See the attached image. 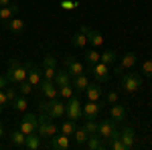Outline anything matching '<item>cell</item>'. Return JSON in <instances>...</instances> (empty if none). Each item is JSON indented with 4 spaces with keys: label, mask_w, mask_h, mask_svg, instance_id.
I'll return each instance as SVG.
<instances>
[{
    "label": "cell",
    "mask_w": 152,
    "mask_h": 150,
    "mask_svg": "<svg viewBox=\"0 0 152 150\" xmlns=\"http://www.w3.org/2000/svg\"><path fill=\"white\" fill-rule=\"evenodd\" d=\"M6 85H10V83H8V79H6V75H0V89H4Z\"/></svg>",
    "instance_id": "7bdbcfd3"
},
{
    "label": "cell",
    "mask_w": 152,
    "mask_h": 150,
    "mask_svg": "<svg viewBox=\"0 0 152 150\" xmlns=\"http://www.w3.org/2000/svg\"><path fill=\"white\" fill-rule=\"evenodd\" d=\"M107 142H110L107 146H110L112 150H128V148H126V144H124V142L120 140V136H118V138H112V140H107Z\"/></svg>",
    "instance_id": "e575fe53"
},
{
    "label": "cell",
    "mask_w": 152,
    "mask_h": 150,
    "mask_svg": "<svg viewBox=\"0 0 152 150\" xmlns=\"http://www.w3.org/2000/svg\"><path fill=\"white\" fill-rule=\"evenodd\" d=\"M18 10H20V8H18L16 4H12V2L8 4V6H0V23L6 24L12 16H16V14H18Z\"/></svg>",
    "instance_id": "9a60e30c"
},
{
    "label": "cell",
    "mask_w": 152,
    "mask_h": 150,
    "mask_svg": "<svg viewBox=\"0 0 152 150\" xmlns=\"http://www.w3.org/2000/svg\"><path fill=\"white\" fill-rule=\"evenodd\" d=\"M79 31H81V33H85V35H89V31H91V26H85V24H83V26L79 29Z\"/></svg>",
    "instance_id": "f6af8a7d"
},
{
    "label": "cell",
    "mask_w": 152,
    "mask_h": 150,
    "mask_svg": "<svg viewBox=\"0 0 152 150\" xmlns=\"http://www.w3.org/2000/svg\"><path fill=\"white\" fill-rule=\"evenodd\" d=\"M26 79L33 83V87H39V83L43 81V69H41V67H37V65H33V63H28Z\"/></svg>",
    "instance_id": "5bb4252c"
},
{
    "label": "cell",
    "mask_w": 152,
    "mask_h": 150,
    "mask_svg": "<svg viewBox=\"0 0 152 150\" xmlns=\"http://www.w3.org/2000/svg\"><path fill=\"white\" fill-rule=\"evenodd\" d=\"M43 67H57V59H55V55H45V59H43Z\"/></svg>",
    "instance_id": "f35d334b"
},
{
    "label": "cell",
    "mask_w": 152,
    "mask_h": 150,
    "mask_svg": "<svg viewBox=\"0 0 152 150\" xmlns=\"http://www.w3.org/2000/svg\"><path fill=\"white\" fill-rule=\"evenodd\" d=\"M120 85L126 93H136L142 87V75L140 73H134V71H128V73H122L120 75Z\"/></svg>",
    "instance_id": "3957f363"
},
{
    "label": "cell",
    "mask_w": 152,
    "mask_h": 150,
    "mask_svg": "<svg viewBox=\"0 0 152 150\" xmlns=\"http://www.w3.org/2000/svg\"><path fill=\"white\" fill-rule=\"evenodd\" d=\"M110 116H112V120L116 122V124H122V122H126L128 120V112H126V108L122 104H112V110H110Z\"/></svg>",
    "instance_id": "4fadbf2b"
},
{
    "label": "cell",
    "mask_w": 152,
    "mask_h": 150,
    "mask_svg": "<svg viewBox=\"0 0 152 150\" xmlns=\"http://www.w3.org/2000/svg\"><path fill=\"white\" fill-rule=\"evenodd\" d=\"M136 61H138V55L136 53H126V55H122V61H120V67L124 71H128V69H132L134 65H136Z\"/></svg>",
    "instance_id": "ffe728a7"
},
{
    "label": "cell",
    "mask_w": 152,
    "mask_h": 150,
    "mask_svg": "<svg viewBox=\"0 0 152 150\" xmlns=\"http://www.w3.org/2000/svg\"><path fill=\"white\" fill-rule=\"evenodd\" d=\"M10 2H12V0H0V6H8Z\"/></svg>",
    "instance_id": "bcb514c9"
},
{
    "label": "cell",
    "mask_w": 152,
    "mask_h": 150,
    "mask_svg": "<svg viewBox=\"0 0 152 150\" xmlns=\"http://www.w3.org/2000/svg\"><path fill=\"white\" fill-rule=\"evenodd\" d=\"M99 112H102L99 102H89L87 100V104H83V120H95Z\"/></svg>",
    "instance_id": "7c38bea8"
},
{
    "label": "cell",
    "mask_w": 152,
    "mask_h": 150,
    "mask_svg": "<svg viewBox=\"0 0 152 150\" xmlns=\"http://www.w3.org/2000/svg\"><path fill=\"white\" fill-rule=\"evenodd\" d=\"M87 43H89V41H87V35H85V33H81V31H77L75 35L71 37V45L77 47V49H83Z\"/></svg>",
    "instance_id": "d4e9b609"
},
{
    "label": "cell",
    "mask_w": 152,
    "mask_h": 150,
    "mask_svg": "<svg viewBox=\"0 0 152 150\" xmlns=\"http://www.w3.org/2000/svg\"><path fill=\"white\" fill-rule=\"evenodd\" d=\"M55 73H57V67H43V79H55Z\"/></svg>",
    "instance_id": "74e56055"
},
{
    "label": "cell",
    "mask_w": 152,
    "mask_h": 150,
    "mask_svg": "<svg viewBox=\"0 0 152 150\" xmlns=\"http://www.w3.org/2000/svg\"><path fill=\"white\" fill-rule=\"evenodd\" d=\"M71 85H73V89L75 91H85L87 89V85H89V79H87V75L81 73V75H75V77H71Z\"/></svg>",
    "instance_id": "e0dca14e"
},
{
    "label": "cell",
    "mask_w": 152,
    "mask_h": 150,
    "mask_svg": "<svg viewBox=\"0 0 152 150\" xmlns=\"http://www.w3.org/2000/svg\"><path fill=\"white\" fill-rule=\"evenodd\" d=\"M97 136L102 140L118 138V136H120V130H118L116 122H114V120H102V122L97 124Z\"/></svg>",
    "instance_id": "8992f818"
},
{
    "label": "cell",
    "mask_w": 152,
    "mask_h": 150,
    "mask_svg": "<svg viewBox=\"0 0 152 150\" xmlns=\"http://www.w3.org/2000/svg\"><path fill=\"white\" fill-rule=\"evenodd\" d=\"M41 146H43V138H41L37 132L35 134H28L26 140H24V148L26 150H39Z\"/></svg>",
    "instance_id": "d6986e66"
},
{
    "label": "cell",
    "mask_w": 152,
    "mask_h": 150,
    "mask_svg": "<svg viewBox=\"0 0 152 150\" xmlns=\"http://www.w3.org/2000/svg\"><path fill=\"white\" fill-rule=\"evenodd\" d=\"M69 146H71L69 136H65V134H55L47 140V148L51 150H67Z\"/></svg>",
    "instance_id": "9c48e42d"
},
{
    "label": "cell",
    "mask_w": 152,
    "mask_h": 150,
    "mask_svg": "<svg viewBox=\"0 0 152 150\" xmlns=\"http://www.w3.org/2000/svg\"><path fill=\"white\" fill-rule=\"evenodd\" d=\"M114 73H116V75H122V73H124V69H122L120 65H116V67H114Z\"/></svg>",
    "instance_id": "ee69618b"
},
{
    "label": "cell",
    "mask_w": 152,
    "mask_h": 150,
    "mask_svg": "<svg viewBox=\"0 0 152 150\" xmlns=\"http://www.w3.org/2000/svg\"><path fill=\"white\" fill-rule=\"evenodd\" d=\"M87 41H89V43H91L95 49L104 45V37H102V33H99V31H94V29L89 31V35H87Z\"/></svg>",
    "instance_id": "83f0119b"
},
{
    "label": "cell",
    "mask_w": 152,
    "mask_h": 150,
    "mask_svg": "<svg viewBox=\"0 0 152 150\" xmlns=\"http://www.w3.org/2000/svg\"><path fill=\"white\" fill-rule=\"evenodd\" d=\"M118 97H120V95H118V91H110V93H107V104H116Z\"/></svg>",
    "instance_id": "b9f144b4"
},
{
    "label": "cell",
    "mask_w": 152,
    "mask_h": 150,
    "mask_svg": "<svg viewBox=\"0 0 152 150\" xmlns=\"http://www.w3.org/2000/svg\"><path fill=\"white\" fill-rule=\"evenodd\" d=\"M73 93H75V89H73V85H71V83H69V85H63V87H59V95H61V100H65V102L69 100Z\"/></svg>",
    "instance_id": "d6a6232c"
},
{
    "label": "cell",
    "mask_w": 152,
    "mask_h": 150,
    "mask_svg": "<svg viewBox=\"0 0 152 150\" xmlns=\"http://www.w3.org/2000/svg\"><path fill=\"white\" fill-rule=\"evenodd\" d=\"M37 126H39V116L31 114V112H23V120L18 124V130H23L24 134H35L37 132Z\"/></svg>",
    "instance_id": "52a82bcc"
},
{
    "label": "cell",
    "mask_w": 152,
    "mask_h": 150,
    "mask_svg": "<svg viewBox=\"0 0 152 150\" xmlns=\"http://www.w3.org/2000/svg\"><path fill=\"white\" fill-rule=\"evenodd\" d=\"M140 71H142V75H146V77H152V57L150 59H146L144 63L140 65Z\"/></svg>",
    "instance_id": "d590c367"
},
{
    "label": "cell",
    "mask_w": 152,
    "mask_h": 150,
    "mask_svg": "<svg viewBox=\"0 0 152 150\" xmlns=\"http://www.w3.org/2000/svg\"><path fill=\"white\" fill-rule=\"evenodd\" d=\"M6 26L10 29V33H14V35H20L24 31V20H20L18 16H12L10 20L6 23Z\"/></svg>",
    "instance_id": "44dd1931"
},
{
    "label": "cell",
    "mask_w": 152,
    "mask_h": 150,
    "mask_svg": "<svg viewBox=\"0 0 152 150\" xmlns=\"http://www.w3.org/2000/svg\"><path fill=\"white\" fill-rule=\"evenodd\" d=\"M26 73H28V63H20L18 59H10L8 63V69H6V79L10 85H18L20 81L26 79Z\"/></svg>",
    "instance_id": "6da1fadb"
},
{
    "label": "cell",
    "mask_w": 152,
    "mask_h": 150,
    "mask_svg": "<svg viewBox=\"0 0 152 150\" xmlns=\"http://www.w3.org/2000/svg\"><path fill=\"white\" fill-rule=\"evenodd\" d=\"M39 110L45 112L53 120H61V118H65V100H59V97L43 100V102H39Z\"/></svg>",
    "instance_id": "7a4b0ae2"
},
{
    "label": "cell",
    "mask_w": 152,
    "mask_h": 150,
    "mask_svg": "<svg viewBox=\"0 0 152 150\" xmlns=\"http://www.w3.org/2000/svg\"><path fill=\"white\" fill-rule=\"evenodd\" d=\"M99 61V53H97V49H89L87 53H85V63H87V67L89 65H95Z\"/></svg>",
    "instance_id": "1f68e13d"
},
{
    "label": "cell",
    "mask_w": 152,
    "mask_h": 150,
    "mask_svg": "<svg viewBox=\"0 0 152 150\" xmlns=\"http://www.w3.org/2000/svg\"><path fill=\"white\" fill-rule=\"evenodd\" d=\"M14 87H16V85H14ZM14 87H10V85L4 87V95H6V102H8V104H12L14 97H16V89H14Z\"/></svg>",
    "instance_id": "8d00e7d4"
},
{
    "label": "cell",
    "mask_w": 152,
    "mask_h": 150,
    "mask_svg": "<svg viewBox=\"0 0 152 150\" xmlns=\"http://www.w3.org/2000/svg\"><path fill=\"white\" fill-rule=\"evenodd\" d=\"M120 140L126 144V148H132V146H134V140H136V132H134V128L126 126L124 130H120Z\"/></svg>",
    "instance_id": "2e32d148"
},
{
    "label": "cell",
    "mask_w": 152,
    "mask_h": 150,
    "mask_svg": "<svg viewBox=\"0 0 152 150\" xmlns=\"http://www.w3.org/2000/svg\"><path fill=\"white\" fill-rule=\"evenodd\" d=\"M65 118H69V120H73V122H77V120H81V118H83L81 100H79L75 93L65 102Z\"/></svg>",
    "instance_id": "5b68a950"
},
{
    "label": "cell",
    "mask_w": 152,
    "mask_h": 150,
    "mask_svg": "<svg viewBox=\"0 0 152 150\" xmlns=\"http://www.w3.org/2000/svg\"><path fill=\"white\" fill-rule=\"evenodd\" d=\"M16 87H18V93H23V95H28V93L33 91V83H31V81H28V79L20 81V83H18Z\"/></svg>",
    "instance_id": "836d02e7"
},
{
    "label": "cell",
    "mask_w": 152,
    "mask_h": 150,
    "mask_svg": "<svg viewBox=\"0 0 152 150\" xmlns=\"http://www.w3.org/2000/svg\"><path fill=\"white\" fill-rule=\"evenodd\" d=\"M12 108L16 110V112H26V95H23V93H18L16 97H14V102H12Z\"/></svg>",
    "instance_id": "f546056e"
},
{
    "label": "cell",
    "mask_w": 152,
    "mask_h": 150,
    "mask_svg": "<svg viewBox=\"0 0 152 150\" xmlns=\"http://www.w3.org/2000/svg\"><path fill=\"white\" fill-rule=\"evenodd\" d=\"M65 69L69 71L71 77H75V75H81V73H85V67L81 65V61L75 57V55H67V57H65Z\"/></svg>",
    "instance_id": "30bf717a"
},
{
    "label": "cell",
    "mask_w": 152,
    "mask_h": 150,
    "mask_svg": "<svg viewBox=\"0 0 152 150\" xmlns=\"http://www.w3.org/2000/svg\"><path fill=\"white\" fill-rule=\"evenodd\" d=\"M55 85H57V87H63V85H69L71 83V75H69V71L65 69V71H57V73H55Z\"/></svg>",
    "instance_id": "7402d4cb"
},
{
    "label": "cell",
    "mask_w": 152,
    "mask_h": 150,
    "mask_svg": "<svg viewBox=\"0 0 152 150\" xmlns=\"http://www.w3.org/2000/svg\"><path fill=\"white\" fill-rule=\"evenodd\" d=\"M73 138H75V144H77V146H83V144L87 142V138H89V134H87L83 128H75V132H73Z\"/></svg>",
    "instance_id": "f1b7e54d"
},
{
    "label": "cell",
    "mask_w": 152,
    "mask_h": 150,
    "mask_svg": "<svg viewBox=\"0 0 152 150\" xmlns=\"http://www.w3.org/2000/svg\"><path fill=\"white\" fill-rule=\"evenodd\" d=\"M59 132L57 124L53 122V118H49L45 112H41V116H39V126H37V134L41 136V138H51V136H55Z\"/></svg>",
    "instance_id": "277c9868"
},
{
    "label": "cell",
    "mask_w": 152,
    "mask_h": 150,
    "mask_svg": "<svg viewBox=\"0 0 152 150\" xmlns=\"http://www.w3.org/2000/svg\"><path fill=\"white\" fill-rule=\"evenodd\" d=\"M75 128H77V126H75V122L67 118V120H63V122H61V128H59V130H61V134H65V136H73Z\"/></svg>",
    "instance_id": "484cf974"
},
{
    "label": "cell",
    "mask_w": 152,
    "mask_h": 150,
    "mask_svg": "<svg viewBox=\"0 0 152 150\" xmlns=\"http://www.w3.org/2000/svg\"><path fill=\"white\" fill-rule=\"evenodd\" d=\"M61 6H63L65 10H71V8L79 6V2H77V0H63V2H61Z\"/></svg>",
    "instance_id": "ab89813d"
},
{
    "label": "cell",
    "mask_w": 152,
    "mask_h": 150,
    "mask_svg": "<svg viewBox=\"0 0 152 150\" xmlns=\"http://www.w3.org/2000/svg\"><path fill=\"white\" fill-rule=\"evenodd\" d=\"M81 128L89 134V136H94V134H97V122L95 120H83Z\"/></svg>",
    "instance_id": "4dcf8cb0"
},
{
    "label": "cell",
    "mask_w": 152,
    "mask_h": 150,
    "mask_svg": "<svg viewBox=\"0 0 152 150\" xmlns=\"http://www.w3.org/2000/svg\"><path fill=\"white\" fill-rule=\"evenodd\" d=\"M39 89H41V93H43L47 100L59 97V87L55 85V81H51V79H43L39 83Z\"/></svg>",
    "instance_id": "8fae6325"
},
{
    "label": "cell",
    "mask_w": 152,
    "mask_h": 150,
    "mask_svg": "<svg viewBox=\"0 0 152 150\" xmlns=\"http://www.w3.org/2000/svg\"><path fill=\"white\" fill-rule=\"evenodd\" d=\"M83 146H85L87 150H102L105 144L102 142V138H99L97 134H94V136H89V138H87V142H85Z\"/></svg>",
    "instance_id": "603a6c76"
},
{
    "label": "cell",
    "mask_w": 152,
    "mask_h": 150,
    "mask_svg": "<svg viewBox=\"0 0 152 150\" xmlns=\"http://www.w3.org/2000/svg\"><path fill=\"white\" fill-rule=\"evenodd\" d=\"M116 59H118V53L116 51H104V53H99V61L102 63H105V65H114L116 63Z\"/></svg>",
    "instance_id": "4316f807"
},
{
    "label": "cell",
    "mask_w": 152,
    "mask_h": 150,
    "mask_svg": "<svg viewBox=\"0 0 152 150\" xmlns=\"http://www.w3.org/2000/svg\"><path fill=\"white\" fill-rule=\"evenodd\" d=\"M2 136H4V126L0 124V138H2Z\"/></svg>",
    "instance_id": "7dc6e473"
},
{
    "label": "cell",
    "mask_w": 152,
    "mask_h": 150,
    "mask_svg": "<svg viewBox=\"0 0 152 150\" xmlns=\"http://www.w3.org/2000/svg\"><path fill=\"white\" fill-rule=\"evenodd\" d=\"M6 104H8V102H6V95H4V89H0V114L4 112V108H6Z\"/></svg>",
    "instance_id": "60d3db41"
},
{
    "label": "cell",
    "mask_w": 152,
    "mask_h": 150,
    "mask_svg": "<svg viewBox=\"0 0 152 150\" xmlns=\"http://www.w3.org/2000/svg\"><path fill=\"white\" fill-rule=\"evenodd\" d=\"M85 95H87L89 102H99V97H102V87H99V83H97V81H95V83L89 81V85H87V89H85Z\"/></svg>",
    "instance_id": "ac0fdd59"
},
{
    "label": "cell",
    "mask_w": 152,
    "mask_h": 150,
    "mask_svg": "<svg viewBox=\"0 0 152 150\" xmlns=\"http://www.w3.org/2000/svg\"><path fill=\"white\" fill-rule=\"evenodd\" d=\"M24 140H26V134H24L23 130H14L10 134V142L16 148H24Z\"/></svg>",
    "instance_id": "cb8c5ba5"
},
{
    "label": "cell",
    "mask_w": 152,
    "mask_h": 150,
    "mask_svg": "<svg viewBox=\"0 0 152 150\" xmlns=\"http://www.w3.org/2000/svg\"><path fill=\"white\" fill-rule=\"evenodd\" d=\"M89 71H91V75L97 83H107L110 81V65H105L102 61H97L95 65H89Z\"/></svg>",
    "instance_id": "ba28073f"
}]
</instances>
